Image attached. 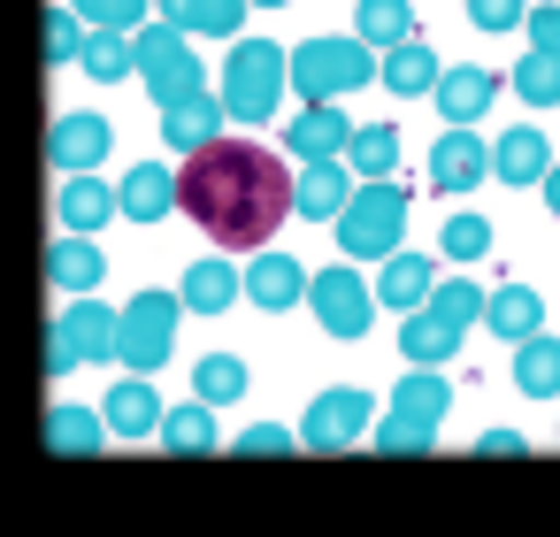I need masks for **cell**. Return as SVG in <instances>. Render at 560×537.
I'll return each mask as SVG.
<instances>
[{"mask_svg":"<svg viewBox=\"0 0 560 537\" xmlns=\"http://www.w3.org/2000/svg\"><path fill=\"white\" fill-rule=\"evenodd\" d=\"M407 215H415V185H361L353 208L338 215V261H392L399 238H407Z\"/></svg>","mask_w":560,"mask_h":537,"instance_id":"cell-4","label":"cell"},{"mask_svg":"<svg viewBox=\"0 0 560 537\" xmlns=\"http://www.w3.org/2000/svg\"><path fill=\"white\" fill-rule=\"evenodd\" d=\"M514 384H522L529 399H552V392H560V338H529V346H514Z\"/></svg>","mask_w":560,"mask_h":537,"instance_id":"cell-34","label":"cell"},{"mask_svg":"<svg viewBox=\"0 0 560 537\" xmlns=\"http://www.w3.org/2000/svg\"><path fill=\"white\" fill-rule=\"evenodd\" d=\"M246 9L254 0H162V24H177L185 39H246Z\"/></svg>","mask_w":560,"mask_h":537,"instance_id":"cell-20","label":"cell"},{"mask_svg":"<svg viewBox=\"0 0 560 537\" xmlns=\"http://www.w3.org/2000/svg\"><path fill=\"white\" fill-rule=\"evenodd\" d=\"M47 277H55L62 292L93 300V284L108 277V261H101V246H93V238H55V254H47Z\"/></svg>","mask_w":560,"mask_h":537,"instance_id":"cell-31","label":"cell"},{"mask_svg":"<svg viewBox=\"0 0 560 537\" xmlns=\"http://www.w3.org/2000/svg\"><path fill=\"white\" fill-rule=\"evenodd\" d=\"M529 47L537 55H560V9H529Z\"/></svg>","mask_w":560,"mask_h":537,"instance_id":"cell-43","label":"cell"},{"mask_svg":"<svg viewBox=\"0 0 560 537\" xmlns=\"http://www.w3.org/2000/svg\"><path fill=\"white\" fill-rule=\"evenodd\" d=\"M223 93L215 85H200V93H185V101H170L162 108V147H185V154H200V147H215L223 139Z\"/></svg>","mask_w":560,"mask_h":537,"instance_id":"cell-14","label":"cell"},{"mask_svg":"<svg viewBox=\"0 0 560 537\" xmlns=\"http://www.w3.org/2000/svg\"><path fill=\"white\" fill-rule=\"evenodd\" d=\"M483 307H491V292H483L476 277H445V284L430 292V315H445L460 338H468V323H483Z\"/></svg>","mask_w":560,"mask_h":537,"instance_id":"cell-36","label":"cell"},{"mask_svg":"<svg viewBox=\"0 0 560 537\" xmlns=\"http://www.w3.org/2000/svg\"><path fill=\"white\" fill-rule=\"evenodd\" d=\"M162 445H170V453H215V445H223V437H215V407H200V399L170 407V422H162Z\"/></svg>","mask_w":560,"mask_h":537,"instance_id":"cell-33","label":"cell"},{"mask_svg":"<svg viewBox=\"0 0 560 537\" xmlns=\"http://www.w3.org/2000/svg\"><path fill=\"white\" fill-rule=\"evenodd\" d=\"M292 192H300V170H284V154L261 139H215V147L185 154V170H177V208L223 254H269L277 223L300 215Z\"/></svg>","mask_w":560,"mask_h":537,"instance_id":"cell-1","label":"cell"},{"mask_svg":"<svg viewBox=\"0 0 560 537\" xmlns=\"http://www.w3.org/2000/svg\"><path fill=\"white\" fill-rule=\"evenodd\" d=\"M315 292V277L292 261V254H254L246 261V300L261 307V315H284V307H300Z\"/></svg>","mask_w":560,"mask_h":537,"instance_id":"cell-18","label":"cell"},{"mask_svg":"<svg viewBox=\"0 0 560 537\" xmlns=\"http://www.w3.org/2000/svg\"><path fill=\"white\" fill-rule=\"evenodd\" d=\"M116 192H124V215H131V223H162V215L177 208V170H162V162H139V170H131Z\"/></svg>","mask_w":560,"mask_h":537,"instance_id":"cell-25","label":"cell"},{"mask_svg":"<svg viewBox=\"0 0 560 537\" xmlns=\"http://www.w3.org/2000/svg\"><path fill=\"white\" fill-rule=\"evenodd\" d=\"M537 192H545V208H552V215H560V162H552V177H545V185H537Z\"/></svg>","mask_w":560,"mask_h":537,"instance_id":"cell-45","label":"cell"},{"mask_svg":"<svg viewBox=\"0 0 560 537\" xmlns=\"http://www.w3.org/2000/svg\"><path fill=\"white\" fill-rule=\"evenodd\" d=\"M116 338H124V307H108V300H70V307L55 315V338H47V376L62 384V376L85 369V361H116Z\"/></svg>","mask_w":560,"mask_h":537,"instance_id":"cell-6","label":"cell"},{"mask_svg":"<svg viewBox=\"0 0 560 537\" xmlns=\"http://www.w3.org/2000/svg\"><path fill=\"white\" fill-rule=\"evenodd\" d=\"M399 147H407V139H399V124H361L346 162H353V177H361V185H392V177H399Z\"/></svg>","mask_w":560,"mask_h":537,"instance_id":"cell-28","label":"cell"},{"mask_svg":"<svg viewBox=\"0 0 560 537\" xmlns=\"http://www.w3.org/2000/svg\"><path fill=\"white\" fill-rule=\"evenodd\" d=\"M353 192H361V185H346V162H315V170H300V192H292V200H300L307 223H338V215L353 208Z\"/></svg>","mask_w":560,"mask_h":537,"instance_id":"cell-24","label":"cell"},{"mask_svg":"<svg viewBox=\"0 0 560 537\" xmlns=\"http://www.w3.org/2000/svg\"><path fill=\"white\" fill-rule=\"evenodd\" d=\"M399 353H407V369H445L453 353H460V330L445 323V315H407V330H399Z\"/></svg>","mask_w":560,"mask_h":537,"instance_id":"cell-29","label":"cell"},{"mask_svg":"<svg viewBox=\"0 0 560 537\" xmlns=\"http://www.w3.org/2000/svg\"><path fill=\"white\" fill-rule=\"evenodd\" d=\"M483 177H491V147H483L476 131H445V139L430 147V185H438V192L460 200V192H476Z\"/></svg>","mask_w":560,"mask_h":537,"instance_id":"cell-16","label":"cell"},{"mask_svg":"<svg viewBox=\"0 0 560 537\" xmlns=\"http://www.w3.org/2000/svg\"><path fill=\"white\" fill-rule=\"evenodd\" d=\"M192 399H200V407H231V399H246V361H238V353H208V361L192 369Z\"/></svg>","mask_w":560,"mask_h":537,"instance_id":"cell-32","label":"cell"},{"mask_svg":"<svg viewBox=\"0 0 560 537\" xmlns=\"http://www.w3.org/2000/svg\"><path fill=\"white\" fill-rule=\"evenodd\" d=\"M254 9H284V0H254Z\"/></svg>","mask_w":560,"mask_h":537,"instance_id":"cell-46","label":"cell"},{"mask_svg":"<svg viewBox=\"0 0 560 537\" xmlns=\"http://www.w3.org/2000/svg\"><path fill=\"white\" fill-rule=\"evenodd\" d=\"M238 453H300V430H284V422H254V430H238Z\"/></svg>","mask_w":560,"mask_h":537,"instance_id":"cell-42","label":"cell"},{"mask_svg":"<svg viewBox=\"0 0 560 537\" xmlns=\"http://www.w3.org/2000/svg\"><path fill=\"white\" fill-rule=\"evenodd\" d=\"M139 85L170 108V101H185V93H200L208 85V70H200V55H192V39L177 32V24H147L139 39Z\"/></svg>","mask_w":560,"mask_h":537,"instance_id":"cell-8","label":"cell"},{"mask_svg":"<svg viewBox=\"0 0 560 537\" xmlns=\"http://www.w3.org/2000/svg\"><path fill=\"white\" fill-rule=\"evenodd\" d=\"M438 78H445V70H438V55H430L422 39L392 47V55H384V70H376V85H384V93H399V101H415V93H438Z\"/></svg>","mask_w":560,"mask_h":537,"instance_id":"cell-27","label":"cell"},{"mask_svg":"<svg viewBox=\"0 0 560 537\" xmlns=\"http://www.w3.org/2000/svg\"><path fill=\"white\" fill-rule=\"evenodd\" d=\"M468 24L476 32H514V24H529V0H468Z\"/></svg>","mask_w":560,"mask_h":537,"instance_id":"cell-41","label":"cell"},{"mask_svg":"<svg viewBox=\"0 0 560 537\" xmlns=\"http://www.w3.org/2000/svg\"><path fill=\"white\" fill-rule=\"evenodd\" d=\"M177 300H185L192 315H223L231 300H246V269H231L223 254H215V261H192L185 284H177Z\"/></svg>","mask_w":560,"mask_h":537,"instance_id":"cell-23","label":"cell"},{"mask_svg":"<svg viewBox=\"0 0 560 537\" xmlns=\"http://www.w3.org/2000/svg\"><path fill=\"white\" fill-rule=\"evenodd\" d=\"M353 131H361V124H346V108H300V116L284 124V147L300 154V170H315V162L353 154Z\"/></svg>","mask_w":560,"mask_h":537,"instance_id":"cell-15","label":"cell"},{"mask_svg":"<svg viewBox=\"0 0 560 537\" xmlns=\"http://www.w3.org/2000/svg\"><path fill=\"white\" fill-rule=\"evenodd\" d=\"M552 162H560V154H552V139H545L537 124H514L506 139H491V177H499V185H514V192L545 185V177H552Z\"/></svg>","mask_w":560,"mask_h":537,"instance_id":"cell-12","label":"cell"},{"mask_svg":"<svg viewBox=\"0 0 560 537\" xmlns=\"http://www.w3.org/2000/svg\"><path fill=\"white\" fill-rule=\"evenodd\" d=\"M70 9L85 16V32H124V39H139L154 0H70Z\"/></svg>","mask_w":560,"mask_h":537,"instance_id":"cell-39","label":"cell"},{"mask_svg":"<svg viewBox=\"0 0 560 537\" xmlns=\"http://www.w3.org/2000/svg\"><path fill=\"white\" fill-rule=\"evenodd\" d=\"M369 430H376V407H369L361 384H330V392H315L307 415H300V445H307V453H346V445L369 437Z\"/></svg>","mask_w":560,"mask_h":537,"instance_id":"cell-9","label":"cell"},{"mask_svg":"<svg viewBox=\"0 0 560 537\" xmlns=\"http://www.w3.org/2000/svg\"><path fill=\"white\" fill-rule=\"evenodd\" d=\"M353 39L376 47V55L407 47L415 39V0H361V9H353Z\"/></svg>","mask_w":560,"mask_h":537,"instance_id":"cell-26","label":"cell"},{"mask_svg":"<svg viewBox=\"0 0 560 537\" xmlns=\"http://www.w3.org/2000/svg\"><path fill=\"white\" fill-rule=\"evenodd\" d=\"M108 147H116V124H108L101 108L55 116V131H47V154H55V170H62V177H101Z\"/></svg>","mask_w":560,"mask_h":537,"instance_id":"cell-11","label":"cell"},{"mask_svg":"<svg viewBox=\"0 0 560 537\" xmlns=\"http://www.w3.org/2000/svg\"><path fill=\"white\" fill-rule=\"evenodd\" d=\"M376 70H384V55L361 47L353 32H323V39H300L292 47V93L307 108H338L346 93L376 85Z\"/></svg>","mask_w":560,"mask_h":537,"instance_id":"cell-2","label":"cell"},{"mask_svg":"<svg viewBox=\"0 0 560 537\" xmlns=\"http://www.w3.org/2000/svg\"><path fill=\"white\" fill-rule=\"evenodd\" d=\"M85 78H93V85H124V78H139V47H131L124 32H93V47H85Z\"/></svg>","mask_w":560,"mask_h":537,"instance_id":"cell-35","label":"cell"},{"mask_svg":"<svg viewBox=\"0 0 560 537\" xmlns=\"http://www.w3.org/2000/svg\"><path fill=\"white\" fill-rule=\"evenodd\" d=\"M177 315H185L177 292H139V300L124 307V338H116L124 376H154V369L177 353Z\"/></svg>","mask_w":560,"mask_h":537,"instance_id":"cell-7","label":"cell"},{"mask_svg":"<svg viewBox=\"0 0 560 537\" xmlns=\"http://www.w3.org/2000/svg\"><path fill=\"white\" fill-rule=\"evenodd\" d=\"M438 246H445V261H460V269H468V261H483V254H491V223H483L476 208H453V215H445V231H438Z\"/></svg>","mask_w":560,"mask_h":537,"instance_id":"cell-37","label":"cell"},{"mask_svg":"<svg viewBox=\"0 0 560 537\" xmlns=\"http://www.w3.org/2000/svg\"><path fill=\"white\" fill-rule=\"evenodd\" d=\"M491 101H499V78H491V70H476V62H460V70H445V78H438V108H445V131H476Z\"/></svg>","mask_w":560,"mask_h":537,"instance_id":"cell-21","label":"cell"},{"mask_svg":"<svg viewBox=\"0 0 560 537\" xmlns=\"http://www.w3.org/2000/svg\"><path fill=\"white\" fill-rule=\"evenodd\" d=\"M514 93H522V108H560V55H522L514 62Z\"/></svg>","mask_w":560,"mask_h":537,"instance_id":"cell-38","label":"cell"},{"mask_svg":"<svg viewBox=\"0 0 560 537\" xmlns=\"http://www.w3.org/2000/svg\"><path fill=\"white\" fill-rule=\"evenodd\" d=\"M284 85H292V55L277 39H238L223 55V85L215 93H223L231 124H269L284 108Z\"/></svg>","mask_w":560,"mask_h":537,"instance_id":"cell-3","label":"cell"},{"mask_svg":"<svg viewBox=\"0 0 560 537\" xmlns=\"http://www.w3.org/2000/svg\"><path fill=\"white\" fill-rule=\"evenodd\" d=\"M307 307H315V323L330 330V338H361L369 323H376V284L361 277V269H315V292H307Z\"/></svg>","mask_w":560,"mask_h":537,"instance_id":"cell-10","label":"cell"},{"mask_svg":"<svg viewBox=\"0 0 560 537\" xmlns=\"http://www.w3.org/2000/svg\"><path fill=\"white\" fill-rule=\"evenodd\" d=\"M483 330H491V338H506V346H529V338H545V300H537V284H491Z\"/></svg>","mask_w":560,"mask_h":537,"instance_id":"cell-22","label":"cell"},{"mask_svg":"<svg viewBox=\"0 0 560 537\" xmlns=\"http://www.w3.org/2000/svg\"><path fill=\"white\" fill-rule=\"evenodd\" d=\"M55 215H62V238H93V231H108V215H124V192L101 177H62Z\"/></svg>","mask_w":560,"mask_h":537,"instance_id":"cell-17","label":"cell"},{"mask_svg":"<svg viewBox=\"0 0 560 537\" xmlns=\"http://www.w3.org/2000/svg\"><path fill=\"white\" fill-rule=\"evenodd\" d=\"M445 407H453V384L445 369H407L399 392H392V415H376V453H430L438 430H445Z\"/></svg>","mask_w":560,"mask_h":537,"instance_id":"cell-5","label":"cell"},{"mask_svg":"<svg viewBox=\"0 0 560 537\" xmlns=\"http://www.w3.org/2000/svg\"><path fill=\"white\" fill-rule=\"evenodd\" d=\"M101 437H116L101 407H70V399L47 407V445L55 453H101Z\"/></svg>","mask_w":560,"mask_h":537,"instance_id":"cell-30","label":"cell"},{"mask_svg":"<svg viewBox=\"0 0 560 537\" xmlns=\"http://www.w3.org/2000/svg\"><path fill=\"white\" fill-rule=\"evenodd\" d=\"M85 47H93L85 16H78V9H47V62L70 70V62H85Z\"/></svg>","mask_w":560,"mask_h":537,"instance_id":"cell-40","label":"cell"},{"mask_svg":"<svg viewBox=\"0 0 560 537\" xmlns=\"http://www.w3.org/2000/svg\"><path fill=\"white\" fill-rule=\"evenodd\" d=\"M438 284H445V277H438V261H430V254H415V246H399V254L376 269V307H392V315H422Z\"/></svg>","mask_w":560,"mask_h":537,"instance_id":"cell-13","label":"cell"},{"mask_svg":"<svg viewBox=\"0 0 560 537\" xmlns=\"http://www.w3.org/2000/svg\"><path fill=\"white\" fill-rule=\"evenodd\" d=\"M476 453L506 460V453H529V437H522V430H483V437H476Z\"/></svg>","mask_w":560,"mask_h":537,"instance_id":"cell-44","label":"cell"},{"mask_svg":"<svg viewBox=\"0 0 560 537\" xmlns=\"http://www.w3.org/2000/svg\"><path fill=\"white\" fill-rule=\"evenodd\" d=\"M101 415H108V430H116V437H162V422H170V407H162V392H154L147 376L108 384Z\"/></svg>","mask_w":560,"mask_h":537,"instance_id":"cell-19","label":"cell"}]
</instances>
